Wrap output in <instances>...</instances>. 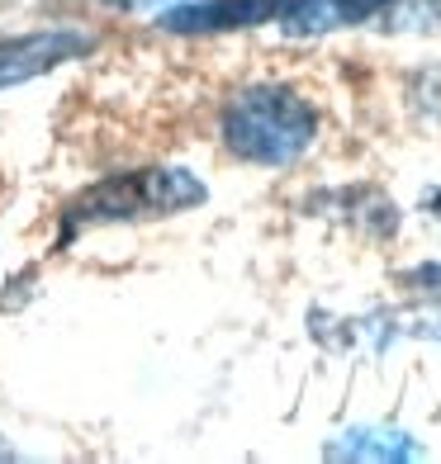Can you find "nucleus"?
<instances>
[{"label":"nucleus","instance_id":"obj_4","mask_svg":"<svg viewBox=\"0 0 441 464\" xmlns=\"http://www.w3.org/2000/svg\"><path fill=\"white\" fill-rule=\"evenodd\" d=\"M294 0H200V5H181L162 14V29L172 34H223V29H251L285 19Z\"/></svg>","mask_w":441,"mask_h":464},{"label":"nucleus","instance_id":"obj_5","mask_svg":"<svg viewBox=\"0 0 441 464\" xmlns=\"http://www.w3.org/2000/svg\"><path fill=\"white\" fill-rule=\"evenodd\" d=\"M385 5H389V0H294L280 24L289 34H328V29L361 24V19L380 14Z\"/></svg>","mask_w":441,"mask_h":464},{"label":"nucleus","instance_id":"obj_1","mask_svg":"<svg viewBox=\"0 0 441 464\" xmlns=\"http://www.w3.org/2000/svg\"><path fill=\"white\" fill-rule=\"evenodd\" d=\"M318 133V114L285 86H251L228 100L223 142L228 152L251 166H289L309 152Z\"/></svg>","mask_w":441,"mask_h":464},{"label":"nucleus","instance_id":"obj_2","mask_svg":"<svg viewBox=\"0 0 441 464\" xmlns=\"http://www.w3.org/2000/svg\"><path fill=\"white\" fill-rule=\"evenodd\" d=\"M204 204V185L181 171V166H152V171H119L104 176L91 189L67 204L62 214V232H86L100 223H129V218H166L185 214V208Z\"/></svg>","mask_w":441,"mask_h":464},{"label":"nucleus","instance_id":"obj_8","mask_svg":"<svg viewBox=\"0 0 441 464\" xmlns=\"http://www.w3.org/2000/svg\"><path fill=\"white\" fill-rule=\"evenodd\" d=\"M432 214L441 218V189H436V195H432Z\"/></svg>","mask_w":441,"mask_h":464},{"label":"nucleus","instance_id":"obj_6","mask_svg":"<svg viewBox=\"0 0 441 464\" xmlns=\"http://www.w3.org/2000/svg\"><path fill=\"white\" fill-rule=\"evenodd\" d=\"M417 455L423 450L413 446V436L389 427H356L328 446V459H417Z\"/></svg>","mask_w":441,"mask_h":464},{"label":"nucleus","instance_id":"obj_3","mask_svg":"<svg viewBox=\"0 0 441 464\" xmlns=\"http://www.w3.org/2000/svg\"><path fill=\"white\" fill-rule=\"evenodd\" d=\"M91 48L95 38L81 29H44L29 38H5L0 44V86H19V81H29L38 72H53L57 62L86 57Z\"/></svg>","mask_w":441,"mask_h":464},{"label":"nucleus","instance_id":"obj_7","mask_svg":"<svg viewBox=\"0 0 441 464\" xmlns=\"http://www.w3.org/2000/svg\"><path fill=\"white\" fill-rule=\"evenodd\" d=\"M380 14L389 29H441V0H389Z\"/></svg>","mask_w":441,"mask_h":464}]
</instances>
